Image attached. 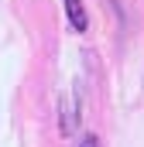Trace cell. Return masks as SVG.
<instances>
[{
    "label": "cell",
    "mask_w": 144,
    "mask_h": 147,
    "mask_svg": "<svg viewBox=\"0 0 144 147\" xmlns=\"http://www.w3.org/2000/svg\"><path fill=\"white\" fill-rule=\"evenodd\" d=\"M69 17H72V28H75V31H82V28H86V17H82L79 0H69Z\"/></svg>",
    "instance_id": "1"
},
{
    "label": "cell",
    "mask_w": 144,
    "mask_h": 147,
    "mask_svg": "<svg viewBox=\"0 0 144 147\" xmlns=\"http://www.w3.org/2000/svg\"><path fill=\"white\" fill-rule=\"evenodd\" d=\"M86 147H93V140H89V144H86Z\"/></svg>",
    "instance_id": "2"
}]
</instances>
